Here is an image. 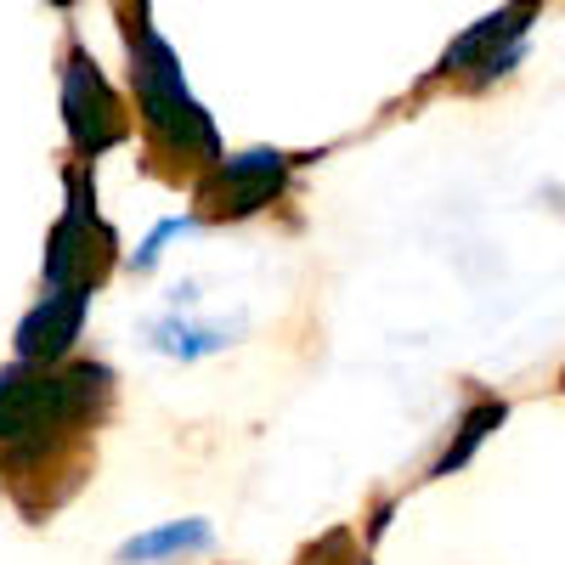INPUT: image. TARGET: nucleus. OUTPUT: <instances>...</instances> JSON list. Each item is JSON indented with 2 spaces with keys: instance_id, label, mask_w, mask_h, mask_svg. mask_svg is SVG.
I'll use <instances>...</instances> for the list:
<instances>
[{
  "instance_id": "9b49d317",
  "label": "nucleus",
  "mask_w": 565,
  "mask_h": 565,
  "mask_svg": "<svg viewBox=\"0 0 565 565\" xmlns=\"http://www.w3.org/2000/svg\"><path fill=\"white\" fill-rule=\"evenodd\" d=\"M306 565H367V554H356L351 532H328L317 548H306Z\"/></svg>"
},
{
  "instance_id": "1a4fd4ad",
  "label": "nucleus",
  "mask_w": 565,
  "mask_h": 565,
  "mask_svg": "<svg viewBox=\"0 0 565 565\" xmlns=\"http://www.w3.org/2000/svg\"><path fill=\"white\" fill-rule=\"evenodd\" d=\"M503 413H509L503 402H481L476 413H469V418L458 424V441H452V447L436 458V469H430V476H452V469H463V463H469V452H476V447H481V441L498 430V424H503Z\"/></svg>"
},
{
  "instance_id": "9d476101",
  "label": "nucleus",
  "mask_w": 565,
  "mask_h": 565,
  "mask_svg": "<svg viewBox=\"0 0 565 565\" xmlns=\"http://www.w3.org/2000/svg\"><path fill=\"white\" fill-rule=\"evenodd\" d=\"M159 345L164 351H181V356H204V351H221L226 334L221 328H181V322H159Z\"/></svg>"
},
{
  "instance_id": "423d86ee",
  "label": "nucleus",
  "mask_w": 565,
  "mask_h": 565,
  "mask_svg": "<svg viewBox=\"0 0 565 565\" xmlns=\"http://www.w3.org/2000/svg\"><path fill=\"white\" fill-rule=\"evenodd\" d=\"M90 311V295L85 289H57V295H45L23 322H18V362L29 367H52L74 351L79 340V322Z\"/></svg>"
},
{
  "instance_id": "0eeeda50",
  "label": "nucleus",
  "mask_w": 565,
  "mask_h": 565,
  "mask_svg": "<svg viewBox=\"0 0 565 565\" xmlns=\"http://www.w3.org/2000/svg\"><path fill=\"white\" fill-rule=\"evenodd\" d=\"M526 18H532V12H498V18H487L481 29H469L463 40H452V45H447L441 74L469 68V63H476V74H481V79H487V74H498V63H514V52H509V57H498V45H503V40H521V34H526Z\"/></svg>"
},
{
  "instance_id": "20e7f679",
  "label": "nucleus",
  "mask_w": 565,
  "mask_h": 565,
  "mask_svg": "<svg viewBox=\"0 0 565 565\" xmlns=\"http://www.w3.org/2000/svg\"><path fill=\"white\" fill-rule=\"evenodd\" d=\"M63 119H68V136H74V153L79 159H97L108 148L130 136V114L125 103L114 97V85L103 79V68L90 63L79 45L63 63Z\"/></svg>"
},
{
  "instance_id": "f257e3e1",
  "label": "nucleus",
  "mask_w": 565,
  "mask_h": 565,
  "mask_svg": "<svg viewBox=\"0 0 565 565\" xmlns=\"http://www.w3.org/2000/svg\"><path fill=\"white\" fill-rule=\"evenodd\" d=\"M114 373L108 367H74V373H52V367H0V447L18 463L40 458L68 424H79L90 413V402H108Z\"/></svg>"
},
{
  "instance_id": "6e6552de",
  "label": "nucleus",
  "mask_w": 565,
  "mask_h": 565,
  "mask_svg": "<svg viewBox=\"0 0 565 565\" xmlns=\"http://www.w3.org/2000/svg\"><path fill=\"white\" fill-rule=\"evenodd\" d=\"M181 548H210V526L204 521H175V526H159V532H141L119 548V559L148 565V559H164V554H181Z\"/></svg>"
},
{
  "instance_id": "39448f33",
  "label": "nucleus",
  "mask_w": 565,
  "mask_h": 565,
  "mask_svg": "<svg viewBox=\"0 0 565 565\" xmlns=\"http://www.w3.org/2000/svg\"><path fill=\"white\" fill-rule=\"evenodd\" d=\"M282 175H289V159L271 153V148L221 159V164L210 170V181L199 186V204H204V215H215V221H244V215L266 210V204L282 193Z\"/></svg>"
},
{
  "instance_id": "7ed1b4c3",
  "label": "nucleus",
  "mask_w": 565,
  "mask_h": 565,
  "mask_svg": "<svg viewBox=\"0 0 565 565\" xmlns=\"http://www.w3.org/2000/svg\"><path fill=\"white\" fill-rule=\"evenodd\" d=\"M114 232L97 221V210H90V193H85V175L74 170L68 175V210L52 232V244H45V289H97L103 271L114 266Z\"/></svg>"
},
{
  "instance_id": "f8f14e48",
  "label": "nucleus",
  "mask_w": 565,
  "mask_h": 565,
  "mask_svg": "<svg viewBox=\"0 0 565 565\" xmlns=\"http://www.w3.org/2000/svg\"><path fill=\"white\" fill-rule=\"evenodd\" d=\"M186 226H193V221H186V215H175V221H164V226L153 232V238H148V244H141V255H136V266H153V260H159V249H164V244L175 238V232H186Z\"/></svg>"
},
{
  "instance_id": "f03ea898",
  "label": "nucleus",
  "mask_w": 565,
  "mask_h": 565,
  "mask_svg": "<svg viewBox=\"0 0 565 565\" xmlns=\"http://www.w3.org/2000/svg\"><path fill=\"white\" fill-rule=\"evenodd\" d=\"M130 74H136V97H141V125L153 130V141L170 159H199V164H221V136L210 125V114L193 103V90L181 79V63L164 45V34L148 23V12L136 18L130 34Z\"/></svg>"
}]
</instances>
